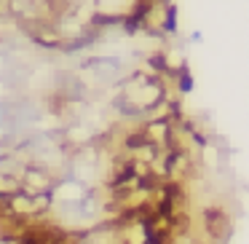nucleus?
Wrapping results in <instances>:
<instances>
[{
	"mask_svg": "<svg viewBox=\"0 0 249 244\" xmlns=\"http://www.w3.org/2000/svg\"><path fill=\"white\" fill-rule=\"evenodd\" d=\"M204 228L220 244H225V239L231 236V220H228V215L220 206H206L204 209Z\"/></svg>",
	"mask_w": 249,
	"mask_h": 244,
	"instance_id": "1",
	"label": "nucleus"
},
{
	"mask_svg": "<svg viewBox=\"0 0 249 244\" xmlns=\"http://www.w3.org/2000/svg\"><path fill=\"white\" fill-rule=\"evenodd\" d=\"M86 67H94V70H110V73H115L121 67V62L118 59H110V56H102V59H89L86 62Z\"/></svg>",
	"mask_w": 249,
	"mask_h": 244,
	"instance_id": "2",
	"label": "nucleus"
},
{
	"mask_svg": "<svg viewBox=\"0 0 249 244\" xmlns=\"http://www.w3.org/2000/svg\"><path fill=\"white\" fill-rule=\"evenodd\" d=\"M147 137L142 134V131H131V134H126V140H124V145L129 148V150H142V148L147 145Z\"/></svg>",
	"mask_w": 249,
	"mask_h": 244,
	"instance_id": "3",
	"label": "nucleus"
},
{
	"mask_svg": "<svg viewBox=\"0 0 249 244\" xmlns=\"http://www.w3.org/2000/svg\"><path fill=\"white\" fill-rule=\"evenodd\" d=\"M121 22H124L121 17H107V14H97V17H94V24H97V27H107V24H121Z\"/></svg>",
	"mask_w": 249,
	"mask_h": 244,
	"instance_id": "4",
	"label": "nucleus"
},
{
	"mask_svg": "<svg viewBox=\"0 0 249 244\" xmlns=\"http://www.w3.org/2000/svg\"><path fill=\"white\" fill-rule=\"evenodd\" d=\"M179 89H182L185 94H188L190 89H193V78H190L188 67H182V70H179Z\"/></svg>",
	"mask_w": 249,
	"mask_h": 244,
	"instance_id": "5",
	"label": "nucleus"
},
{
	"mask_svg": "<svg viewBox=\"0 0 249 244\" xmlns=\"http://www.w3.org/2000/svg\"><path fill=\"white\" fill-rule=\"evenodd\" d=\"M150 65L156 67V70H166V59H163V56H153Z\"/></svg>",
	"mask_w": 249,
	"mask_h": 244,
	"instance_id": "6",
	"label": "nucleus"
},
{
	"mask_svg": "<svg viewBox=\"0 0 249 244\" xmlns=\"http://www.w3.org/2000/svg\"><path fill=\"white\" fill-rule=\"evenodd\" d=\"M166 30H169V33L174 30V8H169V17H166Z\"/></svg>",
	"mask_w": 249,
	"mask_h": 244,
	"instance_id": "7",
	"label": "nucleus"
}]
</instances>
